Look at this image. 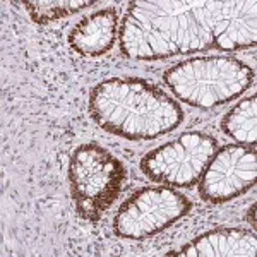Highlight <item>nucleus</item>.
<instances>
[{
    "instance_id": "1",
    "label": "nucleus",
    "mask_w": 257,
    "mask_h": 257,
    "mask_svg": "<svg viewBox=\"0 0 257 257\" xmlns=\"http://www.w3.org/2000/svg\"><path fill=\"white\" fill-rule=\"evenodd\" d=\"M255 47V2H132L120 31L127 59Z\"/></svg>"
},
{
    "instance_id": "2",
    "label": "nucleus",
    "mask_w": 257,
    "mask_h": 257,
    "mask_svg": "<svg viewBox=\"0 0 257 257\" xmlns=\"http://www.w3.org/2000/svg\"><path fill=\"white\" fill-rule=\"evenodd\" d=\"M88 110L98 127L127 141H155L173 132L185 113L173 98L139 77H110L89 93Z\"/></svg>"
},
{
    "instance_id": "3",
    "label": "nucleus",
    "mask_w": 257,
    "mask_h": 257,
    "mask_svg": "<svg viewBox=\"0 0 257 257\" xmlns=\"http://www.w3.org/2000/svg\"><path fill=\"white\" fill-rule=\"evenodd\" d=\"M254 70L235 57H194L165 70L163 81L194 108H216L242 96L254 82Z\"/></svg>"
},
{
    "instance_id": "4",
    "label": "nucleus",
    "mask_w": 257,
    "mask_h": 257,
    "mask_svg": "<svg viewBox=\"0 0 257 257\" xmlns=\"http://www.w3.org/2000/svg\"><path fill=\"white\" fill-rule=\"evenodd\" d=\"M127 170L113 153L98 143L74 149L69 161L70 196L81 218L98 221L122 192Z\"/></svg>"
},
{
    "instance_id": "5",
    "label": "nucleus",
    "mask_w": 257,
    "mask_h": 257,
    "mask_svg": "<svg viewBox=\"0 0 257 257\" xmlns=\"http://www.w3.org/2000/svg\"><path fill=\"white\" fill-rule=\"evenodd\" d=\"M192 202L168 185L138 189L120 204L113 216L115 235L125 240H146L187 216Z\"/></svg>"
},
{
    "instance_id": "6",
    "label": "nucleus",
    "mask_w": 257,
    "mask_h": 257,
    "mask_svg": "<svg viewBox=\"0 0 257 257\" xmlns=\"http://www.w3.org/2000/svg\"><path fill=\"white\" fill-rule=\"evenodd\" d=\"M218 149V141L206 132H184L177 139L151 149L141 160V170L151 182L190 189L199 182Z\"/></svg>"
},
{
    "instance_id": "7",
    "label": "nucleus",
    "mask_w": 257,
    "mask_h": 257,
    "mask_svg": "<svg viewBox=\"0 0 257 257\" xmlns=\"http://www.w3.org/2000/svg\"><path fill=\"white\" fill-rule=\"evenodd\" d=\"M255 177V146L228 144L216 149L199 178V196L209 204H225L254 187Z\"/></svg>"
},
{
    "instance_id": "8",
    "label": "nucleus",
    "mask_w": 257,
    "mask_h": 257,
    "mask_svg": "<svg viewBox=\"0 0 257 257\" xmlns=\"http://www.w3.org/2000/svg\"><path fill=\"white\" fill-rule=\"evenodd\" d=\"M257 237L243 228H216L199 235L185 243L178 252H168L182 257H254Z\"/></svg>"
},
{
    "instance_id": "9",
    "label": "nucleus",
    "mask_w": 257,
    "mask_h": 257,
    "mask_svg": "<svg viewBox=\"0 0 257 257\" xmlns=\"http://www.w3.org/2000/svg\"><path fill=\"white\" fill-rule=\"evenodd\" d=\"M118 18L115 9H101L81 19L69 35V45L82 57H101L108 53L117 40Z\"/></svg>"
},
{
    "instance_id": "10",
    "label": "nucleus",
    "mask_w": 257,
    "mask_h": 257,
    "mask_svg": "<svg viewBox=\"0 0 257 257\" xmlns=\"http://www.w3.org/2000/svg\"><path fill=\"white\" fill-rule=\"evenodd\" d=\"M221 131L238 144L255 146L257 139V96L240 99L226 111L221 120Z\"/></svg>"
},
{
    "instance_id": "11",
    "label": "nucleus",
    "mask_w": 257,
    "mask_h": 257,
    "mask_svg": "<svg viewBox=\"0 0 257 257\" xmlns=\"http://www.w3.org/2000/svg\"><path fill=\"white\" fill-rule=\"evenodd\" d=\"M31 19L38 24H48L53 21H59L69 16H74L77 12L88 9L91 6H96V2H88V0H52V2H24Z\"/></svg>"
},
{
    "instance_id": "12",
    "label": "nucleus",
    "mask_w": 257,
    "mask_h": 257,
    "mask_svg": "<svg viewBox=\"0 0 257 257\" xmlns=\"http://www.w3.org/2000/svg\"><path fill=\"white\" fill-rule=\"evenodd\" d=\"M247 221H248V225H252V228H255V202L250 206V208H248Z\"/></svg>"
}]
</instances>
